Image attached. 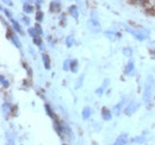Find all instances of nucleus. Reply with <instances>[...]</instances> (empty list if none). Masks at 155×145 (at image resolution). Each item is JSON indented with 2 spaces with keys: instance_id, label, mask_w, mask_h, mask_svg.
<instances>
[{
  "instance_id": "cd10ccee",
  "label": "nucleus",
  "mask_w": 155,
  "mask_h": 145,
  "mask_svg": "<svg viewBox=\"0 0 155 145\" xmlns=\"http://www.w3.org/2000/svg\"><path fill=\"white\" fill-rule=\"evenodd\" d=\"M1 10H2V12L6 14V17L10 19V20H12L13 19V16H12V12L8 10V8H4V7H1Z\"/></svg>"
},
{
  "instance_id": "79ce46f5",
  "label": "nucleus",
  "mask_w": 155,
  "mask_h": 145,
  "mask_svg": "<svg viewBox=\"0 0 155 145\" xmlns=\"http://www.w3.org/2000/svg\"><path fill=\"white\" fill-rule=\"evenodd\" d=\"M153 57H154V58H155V51H154V53H153Z\"/></svg>"
},
{
  "instance_id": "39448f33",
  "label": "nucleus",
  "mask_w": 155,
  "mask_h": 145,
  "mask_svg": "<svg viewBox=\"0 0 155 145\" xmlns=\"http://www.w3.org/2000/svg\"><path fill=\"white\" fill-rule=\"evenodd\" d=\"M125 74L128 76H133L135 74V63L133 60H130L128 63H127V67H125Z\"/></svg>"
},
{
  "instance_id": "20e7f679",
  "label": "nucleus",
  "mask_w": 155,
  "mask_h": 145,
  "mask_svg": "<svg viewBox=\"0 0 155 145\" xmlns=\"http://www.w3.org/2000/svg\"><path fill=\"white\" fill-rule=\"evenodd\" d=\"M140 108V104L135 101V100H133V101H130L128 105H127V107L124 108V113L127 114V115H131V114H134L137 109Z\"/></svg>"
},
{
  "instance_id": "b1692460",
  "label": "nucleus",
  "mask_w": 155,
  "mask_h": 145,
  "mask_svg": "<svg viewBox=\"0 0 155 145\" xmlns=\"http://www.w3.org/2000/svg\"><path fill=\"white\" fill-rule=\"evenodd\" d=\"M63 125H64V133L72 139V138H74V136H73V132H72V130H71V127L68 126L66 123H63Z\"/></svg>"
},
{
  "instance_id": "7ed1b4c3",
  "label": "nucleus",
  "mask_w": 155,
  "mask_h": 145,
  "mask_svg": "<svg viewBox=\"0 0 155 145\" xmlns=\"http://www.w3.org/2000/svg\"><path fill=\"white\" fill-rule=\"evenodd\" d=\"M88 29L92 31V32H94V34H97L100 31V23H99V19H98V14L96 11H93L92 13H91V18L88 19Z\"/></svg>"
},
{
  "instance_id": "4c0bfd02",
  "label": "nucleus",
  "mask_w": 155,
  "mask_h": 145,
  "mask_svg": "<svg viewBox=\"0 0 155 145\" xmlns=\"http://www.w3.org/2000/svg\"><path fill=\"white\" fill-rule=\"evenodd\" d=\"M2 2L6 4V6H12V5H13L12 0H2Z\"/></svg>"
},
{
  "instance_id": "473e14b6",
  "label": "nucleus",
  "mask_w": 155,
  "mask_h": 145,
  "mask_svg": "<svg viewBox=\"0 0 155 145\" xmlns=\"http://www.w3.org/2000/svg\"><path fill=\"white\" fill-rule=\"evenodd\" d=\"M34 27L36 29V31H37L38 36H42V35H43V30H42V26H41V24H39V23H36Z\"/></svg>"
},
{
  "instance_id": "2eb2a0df",
  "label": "nucleus",
  "mask_w": 155,
  "mask_h": 145,
  "mask_svg": "<svg viewBox=\"0 0 155 145\" xmlns=\"http://www.w3.org/2000/svg\"><path fill=\"white\" fill-rule=\"evenodd\" d=\"M124 104H125V100H122L120 102H118L116 106H115L114 112H115L116 115H119V114H120V112L123 111V107H124Z\"/></svg>"
},
{
  "instance_id": "9d476101",
  "label": "nucleus",
  "mask_w": 155,
  "mask_h": 145,
  "mask_svg": "<svg viewBox=\"0 0 155 145\" xmlns=\"http://www.w3.org/2000/svg\"><path fill=\"white\" fill-rule=\"evenodd\" d=\"M11 24H12V29H13L15 32H17V34H19V35H24V31H23L20 24L17 21V20L12 19V20H11Z\"/></svg>"
},
{
  "instance_id": "dca6fc26",
  "label": "nucleus",
  "mask_w": 155,
  "mask_h": 145,
  "mask_svg": "<svg viewBox=\"0 0 155 145\" xmlns=\"http://www.w3.org/2000/svg\"><path fill=\"white\" fill-rule=\"evenodd\" d=\"M42 61H43L44 68H45L47 70H49V69H50V58H49V56H48L47 54H43V56H42Z\"/></svg>"
},
{
  "instance_id": "c9c22d12",
  "label": "nucleus",
  "mask_w": 155,
  "mask_h": 145,
  "mask_svg": "<svg viewBox=\"0 0 155 145\" xmlns=\"http://www.w3.org/2000/svg\"><path fill=\"white\" fill-rule=\"evenodd\" d=\"M60 23H61V25H64L66 23H67V18H66V14H61V17H60Z\"/></svg>"
},
{
  "instance_id": "ddd939ff",
  "label": "nucleus",
  "mask_w": 155,
  "mask_h": 145,
  "mask_svg": "<svg viewBox=\"0 0 155 145\" xmlns=\"http://www.w3.org/2000/svg\"><path fill=\"white\" fill-rule=\"evenodd\" d=\"M105 36H106L107 39H110V40H115L116 38H119L120 35H119L118 32L111 31V30H107V31H105Z\"/></svg>"
},
{
  "instance_id": "4468645a",
  "label": "nucleus",
  "mask_w": 155,
  "mask_h": 145,
  "mask_svg": "<svg viewBox=\"0 0 155 145\" xmlns=\"http://www.w3.org/2000/svg\"><path fill=\"white\" fill-rule=\"evenodd\" d=\"M91 114H92V111H91V108H90L88 106H85V107L82 108V112H81V117H82V119L87 120V119L91 117Z\"/></svg>"
},
{
  "instance_id": "f8f14e48",
  "label": "nucleus",
  "mask_w": 155,
  "mask_h": 145,
  "mask_svg": "<svg viewBox=\"0 0 155 145\" xmlns=\"http://www.w3.org/2000/svg\"><path fill=\"white\" fill-rule=\"evenodd\" d=\"M50 11L51 12H60L61 11V2L58 0H53L50 2Z\"/></svg>"
},
{
  "instance_id": "423d86ee",
  "label": "nucleus",
  "mask_w": 155,
  "mask_h": 145,
  "mask_svg": "<svg viewBox=\"0 0 155 145\" xmlns=\"http://www.w3.org/2000/svg\"><path fill=\"white\" fill-rule=\"evenodd\" d=\"M109 83H110V81L107 80V79H105L104 81H103V83H101V86L98 88L97 91H96V94H97L98 96H101L103 94H104V92L106 91V88L109 87Z\"/></svg>"
},
{
  "instance_id": "6ab92c4d",
  "label": "nucleus",
  "mask_w": 155,
  "mask_h": 145,
  "mask_svg": "<svg viewBox=\"0 0 155 145\" xmlns=\"http://www.w3.org/2000/svg\"><path fill=\"white\" fill-rule=\"evenodd\" d=\"M11 40L13 42V44L16 45V48H18V49H20V48H21V43H20L19 37L17 36L16 34H13V35H12V38H11Z\"/></svg>"
},
{
  "instance_id": "412c9836",
  "label": "nucleus",
  "mask_w": 155,
  "mask_h": 145,
  "mask_svg": "<svg viewBox=\"0 0 155 145\" xmlns=\"http://www.w3.org/2000/svg\"><path fill=\"white\" fill-rule=\"evenodd\" d=\"M84 80H85V75H84V74L80 75V76L78 77L77 83H75V88H77V89H80V88L82 87V85H84Z\"/></svg>"
},
{
  "instance_id": "a211bd4d",
  "label": "nucleus",
  "mask_w": 155,
  "mask_h": 145,
  "mask_svg": "<svg viewBox=\"0 0 155 145\" xmlns=\"http://www.w3.org/2000/svg\"><path fill=\"white\" fill-rule=\"evenodd\" d=\"M71 70L74 74L78 72V70H79V62H78V60H72L71 61Z\"/></svg>"
},
{
  "instance_id": "c756f323",
  "label": "nucleus",
  "mask_w": 155,
  "mask_h": 145,
  "mask_svg": "<svg viewBox=\"0 0 155 145\" xmlns=\"http://www.w3.org/2000/svg\"><path fill=\"white\" fill-rule=\"evenodd\" d=\"M147 7L155 10V0H146V4H144Z\"/></svg>"
},
{
  "instance_id": "e433bc0d",
  "label": "nucleus",
  "mask_w": 155,
  "mask_h": 145,
  "mask_svg": "<svg viewBox=\"0 0 155 145\" xmlns=\"http://www.w3.org/2000/svg\"><path fill=\"white\" fill-rule=\"evenodd\" d=\"M6 145H15V142H13V138L10 136V134H7V144Z\"/></svg>"
},
{
  "instance_id": "7c9ffc66",
  "label": "nucleus",
  "mask_w": 155,
  "mask_h": 145,
  "mask_svg": "<svg viewBox=\"0 0 155 145\" xmlns=\"http://www.w3.org/2000/svg\"><path fill=\"white\" fill-rule=\"evenodd\" d=\"M28 32H29V35L32 37V38H35L36 36H38V34H37V31H36V29H35V27H29Z\"/></svg>"
},
{
  "instance_id": "0eeeda50",
  "label": "nucleus",
  "mask_w": 155,
  "mask_h": 145,
  "mask_svg": "<svg viewBox=\"0 0 155 145\" xmlns=\"http://www.w3.org/2000/svg\"><path fill=\"white\" fill-rule=\"evenodd\" d=\"M128 139H129L128 134H127V133H122L112 145H125L128 143Z\"/></svg>"
},
{
  "instance_id": "6e6552de",
  "label": "nucleus",
  "mask_w": 155,
  "mask_h": 145,
  "mask_svg": "<svg viewBox=\"0 0 155 145\" xmlns=\"http://www.w3.org/2000/svg\"><path fill=\"white\" fill-rule=\"evenodd\" d=\"M54 127H55V130H56V132H58L60 136H63L64 134V125H63V123H60L58 120H54Z\"/></svg>"
},
{
  "instance_id": "58836bf2",
  "label": "nucleus",
  "mask_w": 155,
  "mask_h": 145,
  "mask_svg": "<svg viewBox=\"0 0 155 145\" xmlns=\"http://www.w3.org/2000/svg\"><path fill=\"white\" fill-rule=\"evenodd\" d=\"M35 1V4L37 5V7H38V10H39V7H41V4L44 1V0H34Z\"/></svg>"
},
{
  "instance_id": "37998d69",
  "label": "nucleus",
  "mask_w": 155,
  "mask_h": 145,
  "mask_svg": "<svg viewBox=\"0 0 155 145\" xmlns=\"http://www.w3.org/2000/svg\"><path fill=\"white\" fill-rule=\"evenodd\" d=\"M77 1H78V2H80V1H81V0H77Z\"/></svg>"
},
{
  "instance_id": "f704fd0d",
  "label": "nucleus",
  "mask_w": 155,
  "mask_h": 145,
  "mask_svg": "<svg viewBox=\"0 0 155 145\" xmlns=\"http://www.w3.org/2000/svg\"><path fill=\"white\" fill-rule=\"evenodd\" d=\"M21 20H23V23H24V25H26V26H30V23H31V20L29 17H26V16H23L21 17Z\"/></svg>"
},
{
  "instance_id": "2f4dec72",
  "label": "nucleus",
  "mask_w": 155,
  "mask_h": 145,
  "mask_svg": "<svg viewBox=\"0 0 155 145\" xmlns=\"http://www.w3.org/2000/svg\"><path fill=\"white\" fill-rule=\"evenodd\" d=\"M32 40H34V44H35V45L42 47V38L39 36H36L35 38H32Z\"/></svg>"
},
{
  "instance_id": "a878e982",
  "label": "nucleus",
  "mask_w": 155,
  "mask_h": 145,
  "mask_svg": "<svg viewBox=\"0 0 155 145\" xmlns=\"http://www.w3.org/2000/svg\"><path fill=\"white\" fill-rule=\"evenodd\" d=\"M123 55H124L125 57H131V55H133V49L129 48V47L124 48V49H123Z\"/></svg>"
},
{
  "instance_id": "f257e3e1",
  "label": "nucleus",
  "mask_w": 155,
  "mask_h": 145,
  "mask_svg": "<svg viewBox=\"0 0 155 145\" xmlns=\"http://www.w3.org/2000/svg\"><path fill=\"white\" fill-rule=\"evenodd\" d=\"M154 89H155L154 77H153L152 75H148L147 80H146V83H144L143 95H142V99H143V102H144V104H150V102H152Z\"/></svg>"
},
{
  "instance_id": "a19ab883",
  "label": "nucleus",
  "mask_w": 155,
  "mask_h": 145,
  "mask_svg": "<svg viewBox=\"0 0 155 145\" xmlns=\"http://www.w3.org/2000/svg\"><path fill=\"white\" fill-rule=\"evenodd\" d=\"M23 1H24V4H29L31 0H23Z\"/></svg>"
},
{
  "instance_id": "393cba45",
  "label": "nucleus",
  "mask_w": 155,
  "mask_h": 145,
  "mask_svg": "<svg viewBox=\"0 0 155 145\" xmlns=\"http://www.w3.org/2000/svg\"><path fill=\"white\" fill-rule=\"evenodd\" d=\"M35 18H36V20H37V23H41V21L44 19V13H43L41 10H38V11L36 12V16H35Z\"/></svg>"
},
{
  "instance_id": "1a4fd4ad",
  "label": "nucleus",
  "mask_w": 155,
  "mask_h": 145,
  "mask_svg": "<svg viewBox=\"0 0 155 145\" xmlns=\"http://www.w3.org/2000/svg\"><path fill=\"white\" fill-rule=\"evenodd\" d=\"M101 118H103V120H105V121L111 120V119H112V113H111V111L109 108H106V107H104V108L101 109Z\"/></svg>"
},
{
  "instance_id": "ea45409f",
  "label": "nucleus",
  "mask_w": 155,
  "mask_h": 145,
  "mask_svg": "<svg viewBox=\"0 0 155 145\" xmlns=\"http://www.w3.org/2000/svg\"><path fill=\"white\" fill-rule=\"evenodd\" d=\"M150 48H152L153 50H155V40H153V42L150 43Z\"/></svg>"
},
{
  "instance_id": "72a5a7b5",
  "label": "nucleus",
  "mask_w": 155,
  "mask_h": 145,
  "mask_svg": "<svg viewBox=\"0 0 155 145\" xmlns=\"http://www.w3.org/2000/svg\"><path fill=\"white\" fill-rule=\"evenodd\" d=\"M63 70H71V61L69 60H66L63 62Z\"/></svg>"
},
{
  "instance_id": "bb28decb",
  "label": "nucleus",
  "mask_w": 155,
  "mask_h": 145,
  "mask_svg": "<svg viewBox=\"0 0 155 145\" xmlns=\"http://www.w3.org/2000/svg\"><path fill=\"white\" fill-rule=\"evenodd\" d=\"M0 82H1V86H2L4 88H7V87H8V85H10V83H8V81L5 79V76H4V75H0Z\"/></svg>"
},
{
  "instance_id": "5701e85b",
  "label": "nucleus",
  "mask_w": 155,
  "mask_h": 145,
  "mask_svg": "<svg viewBox=\"0 0 155 145\" xmlns=\"http://www.w3.org/2000/svg\"><path fill=\"white\" fill-rule=\"evenodd\" d=\"M2 112H4L5 115L6 114H10V112H11V104L10 102H5L2 105Z\"/></svg>"
},
{
  "instance_id": "aec40b11",
  "label": "nucleus",
  "mask_w": 155,
  "mask_h": 145,
  "mask_svg": "<svg viewBox=\"0 0 155 145\" xmlns=\"http://www.w3.org/2000/svg\"><path fill=\"white\" fill-rule=\"evenodd\" d=\"M34 6L32 5H30V4H24L23 5V11L25 12V13H28V14H30V13H32L34 12Z\"/></svg>"
},
{
  "instance_id": "f03ea898",
  "label": "nucleus",
  "mask_w": 155,
  "mask_h": 145,
  "mask_svg": "<svg viewBox=\"0 0 155 145\" xmlns=\"http://www.w3.org/2000/svg\"><path fill=\"white\" fill-rule=\"evenodd\" d=\"M124 27H125V30H127L129 34H131L137 40H141V42L146 40V39L149 37V34H150L148 30H144V29H135V27H131V26H129V25H124Z\"/></svg>"
},
{
  "instance_id": "c85d7f7f",
  "label": "nucleus",
  "mask_w": 155,
  "mask_h": 145,
  "mask_svg": "<svg viewBox=\"0 0 155 145\" xmlns=\"http://www.w3.org/2000/svg\"><path fill=\"white\" fill-rule=\"evenodd\" d=\"M44 109H45V112H47V114L50 117V118H54V112L51 111V108H50V106L49 105H44Z\"/></svg>"
},
{
  "instance_id": "f3484780",
  "label": "nucleus",
  "mask_w": 155,
  "mask_h": 145,
  "mask_svg": "<svg viewBox=\"0 0 155 145\" xmlns=\"http://www.w3.org/2000/svg\"><path fill=\"white\" fill-rule=\"evenodd\" d=\"M146 140H147V138H146L144 134H143V136H137V137H134V138H133V142H134L135 144H143V143H146Z\"/></svg>"
},
{
  "instance_id": "4be33fe9",
  "label": "nucleus",
  "mask_w": 155,
  "mask_h": 145,
  "mask_svg": "<svg viewBox=\"0 0 155 145\" xmlns=\"http://www.w3.org/2000/svg\"><path fill=\"white\" fill-rule=\"evenodd\" d=\"M74 43H75V39H74V36H73V35H69V36L66 38V45H67L68 48L73 47Z\"/></svg>"
},
{
  "instance_id": "9b49d317",
  "label": "nucleus",
  "mask_w": 155,
  "mask_h": 145,
  "mask_svg": "<svg viewBox=\"0 0 155 145\" xmlns=\"http://www.w3.org/2000/svg\"><path fill=\"white\" fill-rule=\"evenodd\" d=\"M68 12H69V14L74 19L79 18V8H78L77 5H71V6L68 7Z\"/></svg>"
}]
</instances>
